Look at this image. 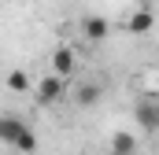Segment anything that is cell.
Returning <instances> with one entry per match:
<instances>
[{"mask_svg":"<svg viewBox=\"0 0 159 155\" xmlns=\"http://www.w3.org/2000/svg\"><path fill=\"white\" fill-rule=\"evenodd\" d=\"M63 89H67V78H59L56 70H52L48 78H41L37 85H34V100H37L41 107H52V104L63 100Z\"/></svg>","mask_w":159,"mask_h":155,"instance_id":"obj_1","label":"cell"},{"mask_svg":"<svg viewBox=\"0 0 159 155\" xmlns=\"http://www.w3.org/2000/svg\"><path fill=\"white\" fill-rule=\"evenodd\" d=\"M26 129H30V126L19 115H0V144H11V148H15V144L26 137Z\"/></svg>","mask_w":159,"mask_h":155,"instance_id":"obj_2","label":"cell"},{"mask_svg":"<svg viewBox=\"0 0 159 155\" xmlns=\"http://www.w3.org/2000/svg\"><path fill=\"white\" fill-rule=\"evenodd\" d=\"M74 63H78V59H74V48H70V44H59V48L52 52V70H56L59 78L74 74Z\"/></svg>","mask_w":159,"mask_h":155,"instance_id":"obj_3","label":"cell"},{"mask_svg":"<svg viewBox=\"0 0 159 155\" xmlns=\"http://www.w3.org/2000/svg\"><path fill=\"white\" fill-rule=\"evenodd\" d=\"M81 33H85L89 41H104L107 33H111V26H107L104 15H85V19H81Z\"/></svg>","mask_w":159,"mask_h":155,"instance_id":"obj_4","label":"cell"},{"mask_svg":"<svg viewBox=\"0 0 159 155\" xmlns=\"http://www.w3.org/2000/svg\"><path fill=\"white\" fill-rule=\"evenodd\" d=\"M133 115H137V126H144V129H159V104L141 100V104L133 107Z\"/></svg>","mask_w":159,"mask_h":155,"instance_id":"obj_5","label":"cell"},{"mask_svg":"<svg viewBox=\"0 0 159 155\" xmlns=\"http://www.w3.org/2000/svg\"><path fill=\"white\" fill-rule=\"evenodd\" d=\"M107 152L111 155H137V137H133V133H115Z\"/></svg>","mask_w":159,"mask_h":155,"instance_id":"obj_6","label":"cell"},{"mask_svg":"<svg viewBox=\"0 0 159 155\" xmlns=\"http://www.w3.org/2000/svg\"><path fill=\"white\" fill-rule=\"evenodd\" d=\"M152 22H156V19H152V11H148V7H141V11H133V15H129V22H126V26H129V33H144V30H152Z\"/></svg>","mask_w":159,"mask_h":155,"instance_id":"obj_7","label":"cell"},{"mask_svg":"<svg viewBox=\"0 0 159 155\" xmlns=\"http://www.w3.org/2000/svg\"><path fill=\"white\" fill-rule=\"evenodd\" d=\"M7 89L11 92H30V74L26 70H11L7 74Z\"/></svg>","mask_w":159,"mask_h":155,"instance_id":"obj_8","label":"cell"},{"mask_svg":"<svg viewBox=\"0 0 159 155\" xmlns=\"http://www.w3.org/2000/svg\"><path fill=\"white\" fill-rule=\"evenodd\" d=\"M100 100V85H81L78 89V107H93Z\"/></svg>","mask_w":159,"mask_h":155,"instance_id":"obj_9","label":"cell"},{"mask_svg":"<svg viewBox=\"0 0 159 155\" xmlns=\"http://www.w3.org/2000/svg\"><path fill=\"white\" fill-rule=\"evenodd\" d=\"M15 148H19V152H26V155H34V152H37V137H34V129H26V137H22Z\"/></svg>","mask_w":159,"mask_h":155,"instance_id":"obj_10","label":"cell"}]
</instances>
